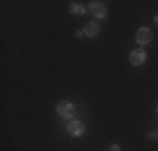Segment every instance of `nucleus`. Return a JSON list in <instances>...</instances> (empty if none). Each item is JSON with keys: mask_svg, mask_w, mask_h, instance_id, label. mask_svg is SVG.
<instances>
[{"mask_svg": "<svg viewBox=\"0 0 158 151\" xmlns=\"http://www.w3.org/2000/svg\"><path fill=\"white\" fill-rule=\"evenodd\" d=\"M148 136H150V139H155L156 136H158V131H152V133H150Z\"/></svg>", "mask_w": 158, "mask_h": 151, "instance_id": "nucleus-9", "label": "nucleus"}, {"mask_svg": "<svg viewBox=\"0 0 158 151\" xmlns=\"http://www.w3.org/2000/svg\"><path fill=\"white\" fill-rule=\"evenodd\" d=\"M108 151H121V146L119 145H111L110 148H108Z\"/></svg>", "mask_w": 158, "mask_h": 151, "instance_id": "nucleus-8", "label": "nucleus"}, {"mask_svg": "<svg viewBox=\"0 0 158 151\" xmlns=\"http://www.w3.org/2000/svg\"><path fill=\"white\" fill-rule=\"evenodd\" d=\"M74 35H76V37H77V39H81V37H82V35H84V32H82V30H77V32H76V34H74Z\"/></svg>", "mask_w": 158, "mask_h": 151, "instance_id": "nucleus-10", "label": "nucleus"}, {"mask_svg": "<svg viewBox=\"0 0 158 151\" xmlns=\"http://www.w3.org/2000/svg\"><path fill=\"white\" fill-rule=\"evenodd\" d=\"M56 111H57V116L62 119H73L76 116V106H74L71 101H59L57 106H56Z\"/></svg>", "mask_w": 158, "mask_h": 151, "instance_id": "nucleus-1", "label": "nucleus"}, {"mask_svg": "<svg viewBox=\"0 0 158 151\" xmlns=\"http://www.w3.org/2000/svg\"><path fill=\"white\" fill-rule=\"evenodd\" d=\"M69 14H73V15H84L86 14V7L82 5V3L71 2L69 3Z\"/></svg>", "mask_w": 158, "mask_h": 151, "instance_id": "nucleus-7", "label": "nucleus"}, {"mask_svg": "<svg viewBox=\"0 0 158 151\" xmlns=\"http://www.w3.org/2000/svg\"><path fill=\"white\" fill-rule=\"evenodd\" d=\"M82 32H84L86 37H98L101 32V27L98 22H88V24L84 25V29H82Z\"/></svg>", "mask_w": 158, "mask_h": 151, "instance_id": "nucleus-6", "label": "nucleus"}, {"mask_svg": "<svg viewBox=\"0 0 158 151\" xmlns=\"http://www.w3.org/2000/svg\"><path fill=\"white\" fill-rule=\"evenodd\" d=\"M155 24H156V25H158V14H156V15H155Z\"/></svg>", "mask_w": 158, "mask_h": 151, "instance_id": "nucleus-11", "label": "nucleus"}, {"mask_svg": "<svg viewBox=\"0 0 158 151\" xmlns=\"http://www.w3.org/2000/svg\"><path fill=\"white\" fill-rule=\"evenodd\" d=\"M66 129L71 136L79 138V136H82L86 133V124L82 123V121H79V119H73V121H69V123L66 124Z\"/></svg>", "mask_w": 158, "mask_h": 151, "instance_id": "nucleus-2", "label": "nucleus"}, {"mask_svg": "<svg viewBox=\"0 0 158 151\" xmlns=\"http://www.w3.org/2000/svg\"><path fill=\"white\" fill-rule=\"evenodd\" d=\"M146 62V52L143 49H135L130 52V64L135 67H140Z\"/></svg>", "mask_w": 158, "mask_h": 151, "instance_id": "nucleus-5", "label": "nucleus"}, {"mask_svg": "<svg viewBox=\"0 0 158 151\" xmlns=\"http://www.w3.org/2000/svg\"><path fill=\"white\" fill-rule=\"evenodd\" d=\"M152 39H153V34H152V30H150L148 27H140V29L136 30V35H135L136 44L146 45V44L152 42Z\"/></svg>", "mask_w": 158, "mask_h": 151, "instance_id": "nucleus-3", "label": "nucleus"}, {"mask_svg": "<svg viewBox=\"0 0 158 151\" xmlns=\"http://www.w3.org/2000/svg\"><path fill=\"white\" fill-rule=\"evenodd\" d=\"M156 112H158V104H156Z\"/></svg>", "mask_w": 158, "mask_h": 151, "instance_id": "nucleus-12", "label": "nucleus"}, {"mask_svg": "<svg viewBox=\"0 0 158 151\" xmlns=\"http://www.w3.org/2000/svg\"><path fill=\"white\" fill-rule=\"evenodd\" d=\"M89 12L94 15L96 18L103 20V18H106V15H108V9H106V5H104L103 2H91L89 3Z\"/></svg>", "mask_w": 158, "mask_h": 151, "instance_id": "nucleus-4", "label": "nucleus"}]
</instances>
